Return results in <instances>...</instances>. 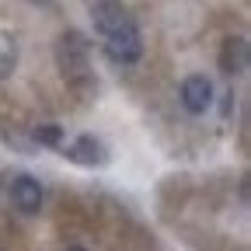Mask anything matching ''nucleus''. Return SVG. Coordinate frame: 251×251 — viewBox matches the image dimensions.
<instances>
[{"instance_id": "7ed1b4c3", "label": "nucleus", "mask_w": 251, "mask_h": 251, "mask_svg": "<svg viewBox=\"0 0 251 251\" xmlns=\"http://www.w3.org/2000/svg\"><path fill=\"white\" fill-rule=\"evenodd\" d=\"M11 202H14V209H18V213L35 216V213L42 209V185H39V178H31V175H18V178L11 181Z\"/></svg>"}, {"instance_id": "423d86ee", "label": "nucleus", "mask_w": 251, "mask_h": 251, "mask_svg": "<svg viewBox=\"0 0 251 251\" xmlns=\"http://www.w3.org/2000/svg\"><path fill=\"white\" fill-rule=\"evenodd\" d=\"M91 21H94V28H98V35L105 39V35H112V31H119L122 25H129L133 14L126 11L119 0H101V4L91 11Z\"/></svg>"}, {"instance_id": "20e7f679", "label": "nucleus", "mask_w": 251, "mask_h": 251, "mask_svg": "<svg viewBox=\"0 0 251 251\" xmlns=\"http://www.w3.org/2000/svg\"><path fill=\"white\" fill-rule=\"evenodd\" d=\"M63 153L70 157L74 164H84V168H98V164H105L108 161V150H105V143L98 140V136H77L74 143H67V147H59Z\"/></svg>"}, {"instance_id": "0eeeda50", "label": "nucleus", "mask_w": 251, "mask_h": 251, "mask_svg": "<svg viewBox=\"0 0 251 251\" xmlns=\"http://www.w3.org/2000/svg\"><path fill=\"white\" fill-rule=\"evenodd\" d=\"M220 70L227 77H241L248 70V39L244 35H227L220 46Z\"/></svg>"}, {"instance_id": "6e6552de", "label": "nucleus", "mask_w": 251, "mask_h": 251, "mask_svg": "<svg viewBox=\"0 0 251 251\" xmlns=\"http://www.w3.org/2000/svg\"><path fill=\"white\" fill-rule=\"evenodd\" d=\"M18 67V42L11 35H0V80L11 77Z\"/></svg>"}, {"instance_id": "39448f33", "label": "nucleus", "mask_w": 251, "mask_h": 251, "mask_svg": "<svg viewBox=\"0 0 251 251\" xmlns=\"http://www.w3.org/2000/svg\"><path fill=\"white\" fill-rule=\"evenodd\" d=\"M181 105L192 112V115H202V112L213 105V84H209V77L188 74V77L181 80Z\"/></svg>"}, {"instance_id": "9d476101", "label": "nucleus", "mask_w": 251, "mask_h": 251, "mask_svg": "<svg viewBox=\"0 0 251 251\" xmlns=\"http://www.w3.org/2000/svg\"><path fill=\"white\" fill-rule=\"evenodd\" d=\"M31 4H39V7H49V4H52V0H31Z\"/></svg>"}, {"instance_id": "f257e3e1", "label": "nucleus", "mask_w": 251, "mask_h": 251, "mask_svg": "<svg viewBox=\"0 0 251 251\" xmlns=\"http://www.w3.org/2000/svg\"><path fill=\"white\" fill-rule=\"evenodd\" d=\"M56 63H59V74L70 84L91 80V52H87V39L80 31H63L56 39Z\"/></svg>"}, {"instance_id": "1a4fd4ad", "label": "nucleus", "mask_w": 251, "mask_h": 251, "mask_svg": "<svg viewBox=\"0 0 251 251\" xmlns=\"http://www.w3.org/2000/svg\"><path fill=\"white\" fill-rule=\"evenodd\" d=\"M31 140H35L39 147H63V129L52 126V122H42V126L31 129Z\"/></svg>"}, {"instance_id": "f03ea898", "label": "nucleus", "mask_w": 251, "mask_h": 251, "mask_svg": "<svg viewBox=\"0 0 251 251\" xmlns=\"http://www.w3.org/2000/svg\"><path fill=\"white\" fill-rule=\"evenodd\" d=\"M105 49L115 63H136L143 56V39H140V28L136 21L122 25L119 31H112V35H105Z\"/></svg>"}, {"instance_id": "9b49d317", "label": "nucleus", "mask_w": 251, "mask_h": 251, "mask_svg": "<svg viewBox=\"0 0 251 251\" xmlns=\"http://www.w3.org/2000/svg\"><path fill=\"white\" fill-rule=\"evenodd\" d=\"M67 251H84V248H67Z\"/></svg>"}]
</instances>
